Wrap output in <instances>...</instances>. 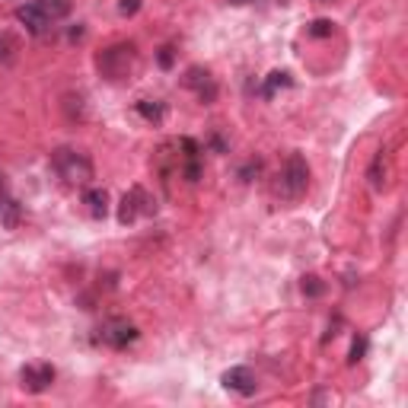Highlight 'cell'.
I'll use <instances>...</instances> for the list:
<instances>
[{
  "instance_id": "277c9868",
  "label": "cell",
  "mask_w": 408,
  "mask_h": 408,
  "mask_svg": "<svg viewBox=\"0 0 408 408\" xmlns=\"http://www.w3.org/2000/svg\"><path fill=\"white\" fill-rule=\"evenodd\" d=\"M141 214H157V201L141 189V185H134L125 198H121V207H118V220L121 223H134V220L141 217Z\"/></svg>"
},
{
  "instance_id": "5bb4252c",
  "label": "cell",
  "mask_w": 408,
  "mask_h": 408,
  "mask_svg": "<svg viewBox=\"0 0 408 408\" xmlns=\"http://www.w3.org/2000/svg\"><path fill=\"white\" fill-rule=\"evenodd\" d=\"M137 112H141V118H147L150 125H160L163 115H166V105L163 102H157V99H141L137 102Z\"/></svg>"
},
{
  "instance_id": "e0dca14e",
  "label": "cell",
  "mask_w": 408,
  "mask_h": 408,
  "mask_svg": "<svg viewBox=\"0 0 408 408\" xmlns=\"http://www.w3.org/2000/svg\"><path fill=\"white\" fill-rule=\"evenodd\" d=\"M306 32H309L313 39H329L332 32H335V23H332V19H313V23L306 26Z\"/></svg>"
},
{
  "instance_id": "44dd1931",
  "label": "cell",
  "mask_w": 408,
  "mask_h": 408,
  "mask_svg": "<svg viewBox=\"0 0 408 408\" xmlns=\"http://www.w3.org/2000/svg\"><path fill=\"white\" fill-rule=\"evenodd\" d=\"M182 173H185L189 182H198L201 179V163H198V160H185V169H182Z\"/></svg>"
},
{
  "instance_id": "7402d4cb",
  "label": "cell",
  "mask_w": 408,
  "mask_h": 408,
  "mask_svg": "<svg viewBox=\"0 0 408 408\" xmlns=\"http://www.w3.org/2000/svg\"><path fill=\"white\" fill-rule=\"evenodd\" d=\"M137 10H141V0H121V3H118V13L121 16H134Z\"/></svg>"
},
{
  "instance_id": "4fadbf2b",
  "label": "cell",
  "mask_w": 408,
  "mask_h": 408,
  "mask_svg": "<svg viewBox=\"0 0 408 408\" xmlns=\"http://www.w3.org/2000/svg\"><path fill=\"white\" fill-rule=\"evenodd\" d=\"M291 83H294V80H291V74H287V71H271V74H268V80H265V87H262V96H265V99H271L278 90L291 87Z\"/></svg>"
},
{
  "instance_id": "d4e9b609",
  "label": "cell",
  "mask_w": 408,
  "mask_h": 408,
  "mask_svg": "<svg viewBox=\"0 0 408 408\" xmlns=\"http://www.w3.org/2000/svg\"><path fill=\"white\" fill-rule=\"evenodd\" d=\"M319 3H332V0H319Z\"/></svg>"
},
{
  "instance_id": "8fae6325",
  "label": "cell",
  "mask_w": 408,
  "mask_h": 408,
  "mask_svg": "<svg viewBox=\"0 0 408 408\" xmlns=\"http://www.w3.org/2000/svg\"><path fill=\"white\" fill-rule=\"evenodd\" d=\"M83 204H90V214H93V217H105V214H109V192L105 189H87Z\"/></svg>"
},
{
  "instance_id": "cb8c5ba5",
  "label": "cell",
  "mask_w": 408,
  "mask_h": 408,
  "mask_svg": "<svg viewBox=\"0 0 408 408\" xmlns=\"http://www.w3.org/2000/svg\"><path fill=\"white\" fill-rule=\"evenodd\" d=\"M230 3H236V7H246V3H255V0H230Z\"/></svg>"
},
{
  "instance_id": "8992f818",
  "label": "cell",
  "mask_w": 408,
  "mask_h": 408,
  "mask_svg": "<svg viewBox=\"0 0 408 408\" xmlns=\"http://www.w3.org/2000/svg\"><path fill=\"white\" fill-rule=\"evenodd\" d=\"M19 380H23V389L32 396L45 393V389H51V383H55V367L51 364H26L23 370H19Z\"/></svg>"
},
{
  "instance_id": "2e32d148",
  "label": "cell",
  "mask_w": 408,
  "mask_h": 408,
  "mask_svg": "<svg viewBox=\"0 0 408 408\" xmlns=\"http://www.w3.org/2000/svg\"><path fill=\"white\" fill-rule=\"evenodd\" d=\"M16 51H19V42H16L10 32H0V64H13Z\"/></svg>"
},
{
  "instance_id": "6da1fadb",
  "label": "cell",
  "mask_w": 408,
  "mask_h": 408,
  "mask_svg": "<svg viewBox=\"0 0 408 408\" xmlns=\"http://www.w3.org/2000/svg\"><path fill=\"white\" fill-rule=\"evenodd\" d=\"M134 64H137V48L134 42H118V45L102 48L96 55V71H99L102 80L109 83H121L134 74Z\"/></svg>"
},
{
  "instance_id": "52a82bcc",
  "label": "cell",
  "mask_w": 408,
  "mask_h": 408,
  "mask_svg": "<svg viewBox=\"0 0 408 408\" xmlns=\"http://www.w3.org/2000/svg\"><path fill=\"white\" fill-rule=\"evenodd\" d=\"M185 87L195 90L201 102L217 99V83H214V77L204 71V67H189V71H185Z\"/></svg>"
},
{
  "instance_id": "ba28073f",
  "label": "cell",
  "mask_w": 408,
  "mask_h": 408,
  "mask_svg": "<svg viewBox=\"0 0 408 408\" xmlns=\"http://www.w3.org/2000/svg\"><path fill=\"white\" fill-rule=\"evenodd\" d=\"M223 386H227L230 393H239V396H255V389H259L255 373L249 367H230L223 373Z\"/></svg>"
},
{
  "instance_id": "9c48e42d",
  "label": "cell",
  "mask_w": 408,
  "mask_h": 408,
  "mask_svg": "<svg viewBox=\"0 0 408 408\" xmlns=\"http://www.w3.org/2000/svg\"><path fill=\"white\" fill-rule=\"evenodd\" d=\"M16 19L26 26L29 35H45L48 26H51V19L42 13L39 3H23V7H16Z\"/></svg>"
},
{
  "instance_id": "603a6c76",
  "label": "cell",
  "mask_w": 408,
  "mask_h": 408,
  "mask_svg": "<svg viewBox=\"0 0 408 408\" xmlns=\"http://www.w3.org/2000/svg\"><path fill=\"white\" fill-rule=\"evenodd\" d=\"M259 169H262V163H259V160H255V163H249V166H246V169H243V173H239V176H243L246 182H252V176H259Z\"/></svg>"
},
{
  "instance_id": "7a4b0ae2",
  "label": "cell",
  "mask_w": 408,
  "mask_h": 408,
  "mask_svg": "<svg viewBox=\"0 0 408 408\" xmlns=\"http://www.w3.org/2000/svg\"><path fill=\"white\" fill-rule=\"evenodd\" d=\"M51 166H55V173L61 176L67 185H90V182H93V163H90V157L80 153V150L58 147L55 153H51Z\"/></svg>"
},
{
  "instance_id": "ac0fdd59",
  "label": "cell",
  "mask_w": 408,
  "mask_h": 408,
  "mask_svg": "<svg viewBox=\"0 0 408 408\" xmlns=\"http://www.w3.org/2000/svg\"><path fill=\"white\" fill-rule=\"evenodd\" d=\"M300 287H303L306 297H322V294H325V281L316 275H306L303 281H300Z\"/></svg>"
},
{
  "instance_id": "7c38bea8",
  "label": "cell",
  "mask_w": 408,
  "mask_h": 408,
  "mask_svg": "<svg viewBox=\"0 0 408 408\" xmlns=\"http://www.w3.org/2000/svg\"><path fill=\"white\" fill-rule=\"evenodd\" d=\"M19 220H23V211H19V204L13 198H0V223L7 230H16L19 227Z\"/></svg>"
},
{
  "instance_id": "30bf717a",
  "label": "cell",
  "mask_w": 408,
  "mask_h": 408,
  "mask_svg": "<svg viewBox=\"0 0 408 408\" xmlns=\"http://www.w3.org/2000/svg\"><path fill=\"white\" fill-rule=\"evenodd\" d=\"M389 153L386 150H380L377 157H373V163H370V173H367V179H370V185L377 192H383L386 189V176H389Z\"/></svg>"
},
{
  "instance_id": "5b68a950",
  "label": "cell",
  "mask_w": 408,
  "mask_h": 408,
  "mask_svg": "<svg viewBox=\"0 0 408 408\" xmlns=\"http://www.w3.org/2000/svg\"><path fill=\"white\" fill-rule=\"evenodd\" d=\"M137 335H141V332L134 329L128 319H105L99 325V341L115 348V351H121V348H128L131 341H137Z\"/></svg>"
},
{
  "instance_id": "9a60e30c",
  "label": "cell",
  "mask_w": 408,
  "mask_h": 408,
  "mask_svg": "<svg viewBox=\"0 0 408 408\" xmlns=\"http://www.w3.org/2000/svg\"><path fill=\"white\" fill-rule=\"evenodd\" d=\"M39 7L55 23V19H64V16L71 13V0H39Z\"/></svg>"
},
{
  "instance_id": "d6986e66",
  "label": "cell",
  "mask_w": 408,
  "mask_h": 408,
  "mask_svg": "<svg viewBox=\"0 0 408 408\" xmlns=\"http://www.w3.org/2000/svg\"><path fill=\"white\" fill-rule=\"evenodd\" d=\"M157 64L163 67V71H173V64H176V48L173 45H163L157 51Z\"/></svg>"
},
{
  "instance_id": "3957f363",
  "label": "cell",
  "mask_w": 408,
  "mask_h": 408,
  "mask_svg": "<svg viewBox=\"0 0 408 408\" xmlns=\"http://www.w3.org/2000/svg\"><path fill=\"white\" fill-rule=\"evenodd\" d=\"M275 189H278V195L291 198V201L306 195V189H309V166H306V160L300 157V153H291V157H287Z\"/></svg>"
},
{
  "instance_id": "ffe728a7",
  "label": "cell",
  "mask_w": 408,
  "mask_h": 408,
  "mask_svg": "<svg viewBox=\"0 0 408 408\" xmlns=\"http://www.w3.org/2000/svg\"><path fill=\"white\" fill-rule=\"evenodd\" d=\"M364 351H367V338L357 335V338H354V345H351V354H348V364L364 361Z\"/></svg>"
}]
</instances>
